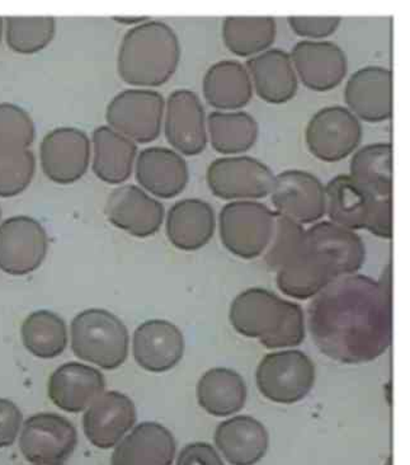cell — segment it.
<instances>
[{"mask_svg":"<svg viewBox=\"0 0 410 465\" xmlns=\"http://www.w3.org/2000/svg\"><path fill=\"white\" fill-rule=\"evenodd\" d=\"M308 328L327 358L341 364L375 361L393 341V271L379 280L354 273L333 280L310 299Z\"/></svg>","mask_w":410,"mask_h":465,"instance_id":"1","label":"cell"},{"mask_svg":"<svg viewBox=\"0 0 410 465\" xmlns=\"http://www.w3.org/2000/svg\"><path fill=\"white\" fill-rule=\"evenodd\" d=\"M24 416L12 401L0 398V449L11 447L21 431Z\"/></svg>","mask_w":410,"mask_h":465,"instance_id":"41","label":"cell"},{"mask_svg":"<svg viewBox=\"0 0 410 465\" xmlns=\"http://www.w3.org/2000/svg\"><path fill=\"white\" fill-rule=\"evenodd\" d=\"M196 396L200 407L209 415L233 416L246 406L248 397L246 381L233 369H210L200 378Z\"/></svg>","mask_w":410,"mask_h":465,"instance_id":"31","label":"cell"},{"mask_svg":"<svg viewBox=\"0 0 410 465\" xmlns=\"http://www.w3.org/2000/svg\"><path fill=\"white\" fill-rule=\"evenodd\" d=\"M269 195L276 213L301 225L316 224L326 215V187L310 172L288 170L276 174Z\"/></svg>","mask_w":410,"mask_h":465,"instance_id":"14","label":"cell"},{"mask_svg":"<svg viewBox=\"0 0 410 465\" xmlns=\"http://www.w3.org/2000/svg\"><path fill=\"white\" fill-rule=\"evenodd\" d=\"M349 176L360 183L370 195L380 199H392V143H374L357 149L349 163Z\"/></svg>","mask_w":410,"mask_h":465,"instance_id":"34","label":"cell"},{"mask_svg":"<svg viewBox=\"0 0 410 465\" xmlns=\"http://www.w3.org/2000/svg\"><path fill=\"white\" fill-rule=\"evenodd\" d=\"M305 231L307 229L300 223L275 212L271 241L262 254L269 270L278 272L303 251Z\"/></svg>","mask_w":410,"mask_h":465,"instance_id":"38","label":"cell"},{"mask_svg":"<svg viewBox=\"0 0 410 465\" xmlns=\"http://www.w3.org/2000/svg\"><path fill=\"white\" fill-rule=\"evenodd\" d=\"M205 101L216 111H240L252 101L253 85L249 73L238 60L212 64L202 79Z\"/></svg>","mask_w":410,"mask_h":465,"instance_id":"28","label":"cell"},{"mask_svg":"<svg viewBox=\"0 0 410 465\" xmlns=\"http://www.w3.org/2000/svg\"><path fill=\"white\" fill-rule=\"evenodd\" d=\"M78 445L75 426L56 413H37L25 420L19 449L34 465H65Z\"/></svg>","mask_w":410,"mask_h":465,"instance_id":"10","label":"cell"},{"mask_svg":"<svg viewBox=\"0 0 410 465\" xmlns=\"http://www.w3.org/2000/svg\"><path fill=\"white\" fill-rule=\"evenodd\" d=\"M184 347L182 331L168 321H146L133 332V359L140 368L155 374L177 366L183 359Z\"/></svg>","mask_w":410,"mask_h":465,"instance_id":"20","label":"cell"},{"mask_svg":"<svg viewBox=\"0 0 410 465\" xmlns=\"http://www.w3.org/2000/svg\"><path fill=\"white\" fill-rule=\"evenodd\" d=\"M182 47L170 25L149 19L132 27L121 41L117 73L126 84L135 88L161 87L180 65Z\"/></svg>","mask_w":410,"mask_h":465,"instance_id":"3","label":"cell"},{"mask_svg":"<svg viewBox=\"0 0 410 465\" xmlns=\"http://www.w3.org/2000/svg\"><path fill=\"white\" fill-rule=\"evenodd\" d=\"M49 237L43 224L27 215L12 216L0 224V270L24 276L43 264Z\"/></svg>","mask_w":410,"mask_h":465,"instance_id":"12","label":"cell"},{"mask_svg":"<svg viewBox=\"0 0 410 465\" xmlns=\"http://www.w3.org/2000/svg\"><path fill=\"white\" fill-rule=\"evenodd\" d=\"M164 108V97L157 91L125 89L108 104L107 126L136 144H149L163 130Z\"/></svg>","mask_w":410,"mask_h":465,"instance_id":"7","label":"cell"},{"mask_svg":"<svg viewBox=\"0 0 410 465\" xmlns=\"http://www.w3.org/2000/svg\"><path fill=\"white\" fill-rule=\"evenodd\" d=\"M3 35H5V18L0 17V43H2Z\"/></svg>","mask_w":410,"mask_h":465,"instance_id":"44","label":"cell"},{"mask_svg":"<svg viewBox=\"0 0 410 465\" xmlns=\"http://www.w3.org/2000/svg\"><path fill=\"white\" fill-rule=\"evenodd\" d=\"M252 81L253 92L269 104H284L298 94V79L290 54L269 49L244 64Z\"/></svg>","mask_w":410,"mask_h":465,"instance_id":"24","label":"cell"},{"mask_svg":"<svg viewBox=\"0 0 410 465\" xmlns=\"http://www.w3.org/2000/svg\"><path fill=\"white\" fill-rule=\"evenodd\" d=\"M347 108L360 121L384 123L393 116V73L386 66L370 65L356 70L346 83Z\"/></svg>","mask_w":410,"mask_h":465,"instance_id":"17","label":"cell"},{"mask_svg":"<svg viewBox=\"0 0 410 465\" xmlns=\"http://www.w3.org/2000/svg\"><path fill=\"white\" fill-rule=\"evenodd\" d=\"M91 159V139L76 127L51 130L40 144L41 170L51 183L62 186L78 183L87 173Z\"/></svg>","mask_w":410,"mask_h":465,"instance_id":"11","label":"cell"},{"mask_svg":"<svg viewBox=\"0 0 410 465\" xmlns=\"http://www.w3.org/2000/svg\"><path fill=\"white\" fill-rule=\"evenodd\" d=\"M177 453L173 434L158 422L133 426L114 448L111 465H171Z\"/></svg>","mask_w":410,"mask_h":465,"instance_id":"23","label":"cell"},{"mask_svg":"<svg viewBox=\"0 0 410 465\" xmlns=\"http://www.w3.org/2000/svg\"><path fill=\"white\" fill-rule=\"evenodd\" d=\"M106 390L103 374L81 362H68L51 374L47 394L51 402L69 413L88 409Z\"/></svg>","mask_w":410,"mask_h":465,"instance_id":"22","label":"cell"},{"mask_svg":"<svg viewBox=\"0 0 410 465\" xmlns=\"http://www.w3.org/2000/svg\"><path fill=\"white\" fill-rule=\"evenodd\" d=\"M275 174L259 159L233 155L215 159L206 171L212 195L225 202H259L271 193Z\"/></svg>","mask_w":410,"mask_h":465,"instance_id":"8","label":"cell"},{"mask_svg":"<svg viewBox=\"0 0 410 465\" xmlns=\"http://www.w3.org/2000/svg\"><path fill=\"white\" fill-rule=\"evenodd\" d=\"M72 350L76 358L116 371L129 356V331L119 317L104 309H87L70 326Z\"/></svg>","mask_w":410,"mask_h":465,"instance_id":"4","label":"cell"},{"mask_svg":"<svg viewBox=\"0 0 410 465\" xmlns=\"http://www.w3.org/2000/svg\"><path fill=\"white\" fill-rule=\"evenodd\" d=\"M36 173V158L31 149L0 146V197L21 195Z\"/></svg>","mask_w":410,"mask_h":465,"instance_id":"37","label":"cell"},{"mask_svg":"<svg viewBox=\"0 0 410 465\" xmlns=\"http://www.w3.org/2000/svg\"><path fill=\"white\" fill-rule=\"evenodd\" d=\"M176 465H225L220 454L208 442L186 445L177 458Z\"/></svg>","mask_w":410,"mask_h":465,"instance_id":"42","label":"cell"},{"mask_svg":"<svg viewBox=\"0 0 410 465\" xmlns=\"http://www.w3.org/2000/svg\"><path fill=\"white\" fill-rule=\"evenodd\" d=\"M338 279L328 261L305 247L276 272L279 292L298 301H310L333 280Z\"/></svg>","mask_w":410,"mask_h":465,"instance_id":"29","label":"cell"},{"mask_svg":"<svg viewBox=\"0 0 410 465\" xmlns=\"http://www.w3.org/2000/svg\"><path fill=\"white\" fill-rule=\"evenodd\" d=\"M168 241L177 250H201L214 237L215 210L201 199H183L174 203L165 214Z\"/></svg>","mask_w":410,"mask_h":465,"instance_id":"26","label":"cell"},{"mask_svg":"<svg viewBox=\"0 0 410 465\" xmlns=\"http://www.w3.org/2000/svg\"><path fill=\"white\" fill-rule=\"evenodd\" d=\"M386 465H393L392 464V458H389V460L386 461Z\"/></svg>","mask_w":410,"mask_h":465,"instance_id":"45","label":"cell"},{"mask_svg":"<svg viewBox=\"0 0 410 465\" xmlns=\"http://www.w3.org/2000/svg\"><path fill=\"white\" fill-rule=\"evenodd\" d=\"M163 132L171 149L195 157L208 146V125L202 101L190 89H176L165 100Z\"/></svg>","mask_w":410,"mask_h":465,"instance_id":"13","label":"cell"},{"mask_svg":"<svg viewBox=\"0 0 410 465\" xmlns=\"http://www.w3.org/2000/svg\"><path fill=\"white\" fill-rule=\"evenodd\" d=\"M222 41L235 56L250 57L272 49L278 24L269 15H239L222 21Z\"/></svg>","mask_w":410,"mask_h":465,"instance_id":"33","label":"cell"},{"mask_svg":"<svg viewBox=\"0 0 410 465\" xmlns=\"http://www.w3.org/2000/svg\"><path fill=\"white\" fill-rule=\"evenodd\" d=\"M135 404L120 391H104L85 410L83 430L95 448H114L135 426Z\"/></svg>","mask_w":410,"mask_h":465,"instance_id":"18","label":"cell"},{"mask_svg":"<svg viewBox=\"0 0 410 465\" xmlns=\"http://www.w3.org/2000/svg\"><path fill=\"white\" fill-rule=\"evenodd\" d=\"M275 212L259 202H231L219 214L222 245L234 256L254 260L271 241Z\"/></svg>","mask_w":410,"mask_h":465,"instance_id":"6","label":"cell"},{"mask_svg":"<svg viewBox=\"0 0 410 465\" xmlns=\"http://www.w3.org/2000/svg\"><path fill=\"white\" fill-rule=\"evenodd\" d=\"M305 247L328 261L338 277L357 273L366 261L360 235L329 221L317 222L305 231Z\"/></svg>","mask_w":410,"mask_h":465,"instance_id":"21","label":"cell"},{"mask_svg":"<svg viewBox=\"0 0 410 465\" xmlns=\"http://www.w3.org/2000/svg\"><path fill=\"white\" fill-rule=\"evenodd\" d=\"M361 140V121L347 107L338 104L320 108L305 129L310 154L327 163H337L354 154Z\"/></svg>","mask_w":410,"mask_h":465,"instance_id":"9","label":"cell"},{"mask_svg":"<svg viewBox=\"0 0 410 465\" xmlns=\"http://www.w3.org/2000/svg\"><path fill=\"white\" fill-rule=\"evenodd\" d=\"M0 218H2V209H0Z\"/></svg>","mask_w":410,"mask_h":465,"instance_id":"46","label":"cell"},{"mask_svg":"<svg viewBox=\"0 0 410 465\" xmlns=\"http://www.w3.org/2000/svg\"><path fill=\"white\" fill-rule=\"evenodd\" d=\"M326 215L329 222L349 229H366L375 196L349 174H338L326 184Z\"/></svg>","mask_w":410,"mask_h":465,"instance_id":"30","label":"cell"},{"mask_svg":"<svg viewBox=\"0 0 410 465\" xmlns=\"http://www.w3.org/2000/svg\"><path fill=\"white\" fill-rule=\"evenodd\" d=\"M22 342L36 358L49 360L62 355L68 346V330L54 312L37 311L25 318L21 327Z\"/></svg>","mask_w":410,"mask_h":465,"instance_id":"35","label":"cell"},{"mask_svg":"<svg viewBox=\"0 0 410 465\" xmlns=\"http://www.w3.org/2000/svg\"><path fill=\"white\" fill-rule=\"evenodd\" d=\"M104 214L108 222L136 238H149L161 231L165 219L163 203L136 184H121L108 196Z\"/></svg>","mask_w":410,"mask_h":465,"instance_id":"15","label":"cell"},{"mask_svg":"<svg viewBox=\"0 0 410 465\" xmlns=\"http://www.w3.org/2000/svg\"><path fill=\"white\" fill-rule=\"evenodd\" d=\"M92 171L107 184L125 183L133 173L138 144L110 126L97 127L92 134Z\"/></svg>","mask_w":410,"mask_h":465,"instance_id":"27","label":"cell"},{"mask_svg":"<svg viewBox=\"0 0 410 465\" xmlns=\"http://www.w3.org/2000/svg\"><path fill=\"white\" fill-rule=\"evenodd\" d=\"M229 321L241 336L257 339L268 350L294 349L307 334L303 308L263 288L240 292L231 302Z\"/></svg>","mask_w":410,"mask_h":465,"instance_id":"2","label":"cell"},{"mask_svg":"<svg viewBox=\"0 0 410 465\" xmlns=\"http://www.w3.org/2000/svg\"><path fill=\"white\" fill-rule=\"evenodd\" d=\"M214 441L231 465H256L266 457L269 435L262 422L252 416H234L219 423Z\"/></svg>","mask_w":410,"mask_h":465,"instance_id":"25","label":"cell"},{"mask_svg":"<svg viewBox=\"0 0 410 465\" xmlns=\"http://www.w3.org/2000/svg\"><path fill=\"white\" fill-rule=\"evenodd\" d=\"M316 365L300 350L267 353L256 371L257 387L267 400L294 404L309 396L316 384Z\"/></svg>","mask_w":410,"mask_h":465,"instance_id":"5","label":"cell"},{"mask_svg":"<svg viewBox=\"0 0 410 465\" xmlns=\"http://www.w3.org/2000/svg\"><path fill=\"white\" fill-rule=\"evenodd\" d=\"M36 129L24 108L3 102L0 104V146L30 149Z\"/></svg>","mask_w":410,"mask_h":465,"instance_id":"39","label":"cell"},{"mask_svg":"<svg viewBox=\"0 0 410 465\" xmlns=\"http://www.w3.org/2000/svg\"><path fill=\"white\" fill-rule=\"evenodd\" d=\"M290 57L298 81L310 91H332L347 75V55L332 41H300L292 47Z\"/></svg>","mask_w":410,"mask_h":465,"instance_id":"16","label":"cell"},{"mask_svg":"<svg viewBox=\"0 0 410 465\" xmlns=\"http://www.w3.org/2000/svg\"><path fill=\"white\" fill-rule=\"evenodd\" d=\"M114 21L119 22L121 25H132V27H136V25L145 24L146 21H149V17H114Z\"/></svg>","mask_w":410,"mask_h":465,"instance_id":"43","label":"cell"},{"mask_svg":"<svg viewBox=\"0 0 410 465\" xmlns=\"http://www.w3.org/2000/svg\"><path fill=\"white\" fill-rule=\"evenodd\" d=\"M288 24L298 36L309 41H324L335 35L342 24L341 17H307V15H290Z\"/></svg>","mask_w":410,"mask_h":465,"instance_id":"40","label":"cell"},{"mask_svg":"<svg viewBox=\"0 0 410 465\" xmlns=\"http://www.w3.org/2000/svg\"><path fill=\"white\" fill-rule=\"evenodd\" d=\"M133 172L139 186L158 199H174L190 183L186 159L165 146H151L140 152Z\"/></svg>","mask_w":410,"mask_h":465,"instance_id":"19","label":"cell"},{"mask_svg":"<svg viewBox=\"0 0 410 465\" xmlns=\"http://www.w3.org/2000/svg\"><path fill=\"white\" fill-rule=\"evenodd\" d=\"M56 35L54 17H6L5 35L6 46L13 53L32 55L46 49Z\"/></svg>","mask_w":410,"mask_h":465,"instance_id":"36","label":"cell"},{"mask_svg":"<svg viewBox=\"0 0 410 465\" xmlns=\"http://www.w3.org/2000/svg\"><path fill=\"white\" fill-rule=\"evenodd\" d=\"M212 149L225 157L244 154L256 145L259 125L246 111H212L206 117Z\"/></svg>","mask_w":410,"mask_h":465,"instance_id":"32","label":"cell"}]
</instances>
